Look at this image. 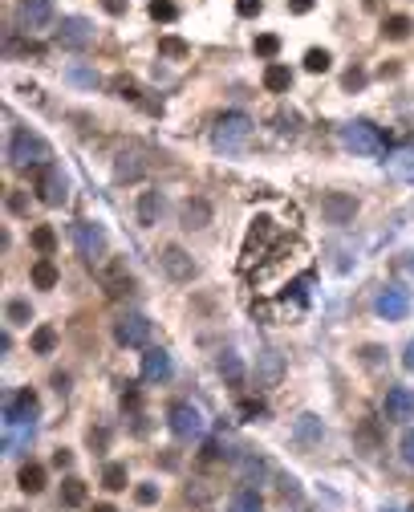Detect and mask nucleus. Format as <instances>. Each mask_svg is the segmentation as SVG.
I'll use <instances>...</instances> for the list:
<instances>
[{
  "instance_id": "nucleus-1",
  "label": "nucleus",
  "mask_w": 414,
  "mask_h": 512,
  "mask_svg": "<svg viewBox=\"0 0 414 512\" xmlns=\"http://www.w3.org/2000/svg\"><path fill=\"white\" fill-rule=\"evenodd\" d=\"M309 265V244L300 240L297 232L293 236H281L276 244L264 252V261L252 268V289H260V293H276V289H288V277L300 273V268Z\"/></svg>"
},
{
  "instance_id": "nucleus-2",
  "label": "nucleus",
  "mask_w": 414,
  "mask_h": 512,
  "mask_svg": "<svg viewBox=\"0 0 414 512\" xmlns=\"http://www.w3.org/2000/svg\"><path fill=\"white\" fill-rule=\"evenodd\" d=\"M281 240L276 232V220L272 215H256L248 224V236H244V248H240V273H252V268L264 261V252Z\"/></svg>"
},
{
  "instance_id": "nucleus-3",
  "label": "nucleus",
  "mask_w": 414,
  "mask_h": 512,
  "mask_svg": "<svg viewBox=\"0 0 414 512\" xmlns=\"http://www.w3.org/2000/svg\"><path fill=\"white\" fill-rule=\"evenodd\" d=\"M8 163L20 167V171H29V167H45L53 163V147L33 131H17L8 138Z\"/></svg>"
},
{
  "instance_id": "nucleus-4",
  "label": "nucleus",
  "mask_w": 414,
  "mask_h": 512,
  "mask_svg": "<svg viewBox=\"0 0 414 512\" xmlns=\"http://www.w3.org/2000/svg\"><path fill=\"white\" fill-rule=\"evenodd\" d=\"M341 143H346L353 155H365V159H374V155H382V150H386V134H382L374 122L358 118V122L341 126Z\"/></svg>"
},
{
  "instance_id": "nucleus-5",
  "label": "nucleus",
  "mask_w": 414,
  "mask_h": 512,
  "mask_svg": "<svg viewBox=\"0 0 414 512\" xmlns=\"http://www.w3.org/2000/svg\"><path fill=\"white\" fill-rule=\"evenodd\" d=\"M252 138V118L232 110V114H224L216 122V131H212V147L216 150H240L244 143Z\"/></svg>"
},
{
  "instance_id": "nucleus-6",
  "label": "nucleus",
  "mask_w": 414,
  "mask_h": 512,
  "mask_svg": "<svg viewBox=\"0 0 414 512\" xmlns=\"http://www.w3.org/2000/svg\"><path fill=\"white\" fill-rule=\"evenodd\" d=\"M33 191H37V199H41L45 208H61V203L69 199V183H66V175H61V167H57V163L37 167Z\"/></svg>"
},
{
  "instance_id": "nucleus-7",
  "label": "nucleus",
  "mask_w": 414,
  "mask_h": 512,
  "mask_svg": "<svg viewBox=\"0 0 414 512\" xmlns=\"http://www.w3.org/2000/svg\"><path fill=\"white\" fill-rule=\"evenodd\" d=\"M69 236H73V248L82 252L85 261H102V252H106V228H102V224L78 220V224L69 228Z\"/></svg>"
},
{
  "instance_id": "nucleus-8",
  "label": "nucleus",
  "mask_w": 414,
  "mask_h": 512,
  "mask_svg": "<svg viewBox=\"0 0 414 512\" xmlns=\"http://www.w3.org/2000/svg\"><path fill=\"white\" fill-rule=\"evenodd\" d=\"M166 427H171L175 439H199V435H203V415H199L191 403H171Z\"/></svg>"
},
{
  "instance_id": "nucleus-9",
  "label": "nucleus",
  "mask_w": 414,
  "mask_h": 512,
  "mask_svg": "<svg viewBox=\"0 0 414 512\" xmlns=\"http://www.w3.org/2000/svg\"><path fill=\"white\" fill-rule=\"evenodd\" d=\"M114 342H118V346H126V350H142V346L150 342V317H142V314L118 317Z\"/></svg>"
},
{
  "instance_id": "nucleus-10",
  "label": "nucleus",
  "mask_w": 414,
  "mask_h": 512,
  "mask_svg": "<svg viewBox=\"0 0 414 512\" xmlns=\"http://www.w3.org/2000/svg\"><path fill=\"white\" fill-rule=\"evenodd\" d=\"M410 293L402 289V285H386L378 297H374V309H378V317H386V321H402V317L410 314Z\"/></svg>"
},
{
  "instance_id": "nucleus-11",
  "label": "nucleus",
  "mask_w": 414,
  "mask_h": 512,
  "mask_svg": "<svg viewBox=\"0 0 414 512\" xmlns=\"http://www.w3.org/2000/svg\"><path fill=\"white\" fill-rule=\"evenodd\" d=\"M321 215H325V224H353V215H358V199L349 196V191H325L321 196Z\"/></svg>"
},
{
  "instance_id": "nucleus-12",
  "label": "nucleus",
  "mask_w": 414,
  "mask_h": 512,
  "mask_svg": "<svg viewBox=\"0 0 414 512\" xmlns=\"http://www.w3.org/2000/svg\"><path fill=\"white\" fill-rule=\"evenodd\" d=\"M159 265H163V273L171 277V281H191V277L199 273L195 261H191L179 244H166L163 252H159Z\"/></svg>"
},
{
  "instance_id": "nucleus-13",
  "label": "nucleus",
  "mask_w": 414,
  "mask_h": 512,
  "mask_svg": "<svg viewBox=\"0 0 414 512\" xmlns=\"http://www.w3.org/2000/svg\"><path fill=\"white\" fill-rule=\"evenodd\" d=\"M382 411L390 423H410L414 419V391L410 386H390L386 391V403H382Z\"/></svg>"
},
{
  "instance_id": "nucleus-14",
  "label": "nucleus",
  "mask_w": 414,
  "mask_h": 512,
  "mask_svg": "<svg viewBox=\"0 0 414 512\" xmlns=\"http://www.w3.org/2000/svg\"><path fill=\"white\" fill-rule=\"evenodd\" d=\"M57 41H61L66 49H85V45L94 41V25L85 17H66L61 29H57Z\"/></svg>"
},
{
  "instance_id": "nucleus-15",
  "label": "nucleus",
  "mask_w": 414,
  "mask_h": 512,
  "mask_svg": "<svg viewBox=\"0 0 414 512\" xmlns=\"http://www.w3.org/2000/svg\"><path fill=\"white\" fill-rule=\"evenodd\" d=\"M179 224L187 232H199V228H207L212 224V203L203 196H191V199H183V208H179Z\"/></svg>"
},
{
  "instance_id": "nucleus-16",
  "label": "nucleus",
  "mask_w": 414,
  "mask_h": 512,
  "mask_svg": "<svg viewBox=\"0 0 414 512\" xmlns=\"http://www.w3.org/2000/svg\"><path fill=\"white\" fill-rule=\"evenodd\" d=\"M33 415H37V395L29 391V386H25V391H17V395L4 403V423H8V427H17V423H29Z\"/></svg>"
},
{
  "instance_id": "nucleus-17",
  "label": "nucleus",
  "mask_w": 414,
  "mask_h": 512,
  "mask_svg": "<svg viewBox=\"0 0 414 512\" xmlns=\"http://www.w3.org/2000/svg\"><path fill=\"white\" fill-rule=\"evenodd\" d=\"M20 25H25V29H49L53 25V0H20Z\"/></svg>"
},
{
  "instance_id": "nucleus-18",
  "label": "nucleus",
  "mask_w": 414,
  "mask_h": 512,
  "mask_svg": "<svg viewBox=\"0 0 414 512\" xmlns=\"http://www.w3.org/2000/svg\"><path fill=\"white\" fill-rule=\"evenodd\" d=\"M281 379H284V358L276 350H264V354L256 358V382H260V386H276Z\"/></svg>"
},
{
  "instance_id": "nucleus-19",
  "label": "nucleus",
  "mask_w": 414,
  "mask_h": 512,
  "mask_svg": "<svg viewBox=\"0 0 414 512\" xmlns=\"http://www.w3.org/2000/svg\"><path fill=\"white\" fill-rule=\"evenodd\" d=\"M293 439L300 447H317L325 439V423L317 419V415H297V423H293Z\"/></svg>"
},
{
  "instance_id": "nucleus-20",
  "label": "nucleus",
  "mask_w": 414,
  "mask_h": 512,
  "mask_svg": "<svg viewBox=\"0 0 414 512\" xmlns=\"http://www.w3.org/2000/svg\"><path fill=\"white\" fill-rule=\"evenodd\" d=\"M142 171H147V163H142V155H138V150H118V159H114V179L118 183L142 179Z\"/></svg>"
},
{
  "instance_id": "nucleus-21",
  "label": "nucleus",
  "mask_w": 414,
  "mask_h": 512,
  "mask_svg": "<svg viewBox=\"0 0 414 512\" xmlns=\"http://www.w3.org/2000/svg\"><path fill=\"white\" fill-rule=\"evenodd\" d=\"M142 379L147 382H166L171 379V354H166V350H147V354H142Z\"/></svg>"
},
{
  "instance_id": "nucleus-22",
  "label": "nucleus",
  "mask_w": 414,
  "mask_h": 512,
  "mask_svg": "<svg viewBox=\"0 0 414 512\" xmlns=\"http://www.w3.org/2000/svg\"><path fill=\"white\" fill-rule=\"evenodd\" d=\"M353 443L362 447L365 456H378L382 451V431H378V419H362L353 427Z\"/></svg>"
},
{
  "instance_id": "nucleus-23",
  "label": "nucleus",
  "mask_w": 414,
  "mask_h": 512,
  "mask_svg": "<svg viewBox=\"0 0 414 512\" xmlns=\"http://www.w3.org/2000/svg\"><path fill=\"white\" fill-rule=\"evenodd\" d=\"M159 215H163V196H159V191H142V196H138V224H142V228H154Z\"/></svg>"
},
{
  "instance_id": "nucleus-24",
  "label": "nucleus",
  "mask_w": 414,
  "mask_h": 512,
  "mask_svg": "<svg viewBox=\"0 0 414 512\" xmlns=\"http://www.w3.org/2000/svg\"><path fill=\"white\" fill-rule=\"evenodd\" d=\"M216 366H219V374H224L228 386H244V362H240V354H236V350H224Z\"/></svg>"
},
{
  "instance_id": "nucleus-25",
  "label": "nucleus",
  "mask_w": 414,
  "mask_h": 512,
  "mask_svg": "<svg viewBox=\"0 0 414 512\" xmlns=\"http://www.w3.org/2000/svg\"><path fill=\"white\" fill-rule=\"evenodd\" d=\"M288 85H293V69L281 66V61H272V66L264 69V90H272V94H288Z\"/></svg>"
},
{
  "instance_id": "nucleus-26",
  "label": "nucleus",
  "mask_w": 414,
  "mask_h": 512,
  "mask_svg": "<svg viewBox=\"0 0 414 512\" xmlns=\"http://www.w3.org/2000/svg\"><path fill=\"white\" fill-rule=\"evenodd\" d=\"M17 484H20V492L37 496L41 488H45V468H41V463H25L20 476H17Z\"/></svg>"
},
{
  "instance_id": "nucleus-27",
  "label": "nucleus",
  "mask_w": 414,
  "mask_h": 512,
  "mask_svg": "<svg viewBox=\"0 0 414 512\" xmlns=\"http://www.w3.org/2000/svg\"><path fill=\"white\" fill-rule=\"evenodd\" d=\"M228 512H264V500L256 488H240V492L228 500Z\"/></svg>"
},
{
  "instance_id": "nucleus-28",
  "label": "nucleus",
  "mask_w": 414,
  "mask_h": 512,
  "mask_svg": "<svg viewBox=\"0 0 414 512\" xmlns=\"http://www.w3.org/2000/svg\"><path fill=\"white\" fill-rule=\"evenodd\" d=\"M57 281H61L57 265H53L49 256H41V261L33 265V285H37V289H57Z\"/></svg>"
},
{
  "instance_id": "nucleus-29",
  "label": "nucleus",
  "mask_w": 414,
  "mask_h": 512,
  "mask_svg": "<svg viewBox=\"0 0 414 512\" xmlns=\"http://www.w3.org/2000/svg\"><path fill=\"white\" fill-rule=\"evenodd\" d=\"M61 504H66V508H82L85 504V484L78 476L61 480Z\"/></svg>"
},
{
  "instance_id": "nucleus-30",
  "label": "nucleus",
  "mask_w": 414,
  "mask_h": 512,
  "mask_svg": "<svg viewBox=\"0 0 414 512\" xmlns=\"http://www.w3.org/2000/svg\"><path fill=\"white\" fill-rule=\"evenodd\" d=\"M29 240H33V248L41 252V256H53V252H57V232H53L49 224H37Z\"/></svg>"
},
{
  "instance_id": "nucleus-31",
  "label": "nucleus",
  "mask_w": 414,
  "mask_h": 512,
  "mask_svg": "<svg viewBox=\"0 0 414 512\" xmlns=\"http://www.w3.org/2000/svg\"><path fill=\"white\" fill-rule=\"evenodd\" d=\"M130 480H126V463H106L102 468V488H110V492H122Z\"/></svg>"
},
{
  "instance_id": "nucleus-32",
  "label": "nucleus",
  "mask_w": 414,
  "mask_h": 512,
  "mask_svg": "<svg viewBox=\"0 0 414 512\" xmlns=\"http://www.w3.org/2000/svg\"><path fill=\"white\" fill-rule=\"evenodd\" d=\"M410 17H402V13H394V17H386V25H382V33L390 37V41H406L410 37Z\"/></svg>"
},
{
  "instance_id": "nucleus-33",
  "label": "nucleus",
  "mask_w": 414,
  "mask_h": 512,
  "mask_svg": "<svg viewBox=\"0 0 414 512\" xmlns=\"http://www.w3.org/2000/svg\"><path fill=\"white\" fill-rule=\"evenodd\" d=\"M187 53H191V45H187L183 37H159V57L179 61V57H187Z\"/></svg>"
},
{
  "instance_id": "nucleus-34",
  "label": "nucleus",
  "mask_w": 414,
  "mask_h": 512,
  "mask_svg": "<svg viewBox=\"0 0 414 512\" xmlns=\"http://www.w3.org/2000/svg\"><path fill=\"white\" fill-rule=\"evenodd\" d=\"M57 350V330L53 326H37L33 330V354H53Z\"/></svg>"
},
{
  "instance_id": "nucleus-35",
  "label": "nucleus",
  "mask_w": 414,
  "mask_h": 512,
  "mask_svg": "<svg viewBox=\"0 0 414 512\" xmlns=\"http://www.w3.org/2000/svg\"><path fill=\"white\" fill-rule=\"evenodd\" d=\"M4 317H8V321H13V326H29V317H33V309H29V301H8V305H4Z\"/></svg>"
},
{
  "instance_id": "nucleus-36",
  "label": "nucleus",
  "mask_w": 414,
  "mask_h": 512,
  "mask_svg": "<svg viewBox=\"0 0 414 512\" xmlns=\"http://www.w3.org/2000/svg\"><path fill=\"white\" fill-rule=\"evenodd\" d=\"M276 53H281V37H276V33H260V37H256V57L272 61Z\"/></svg>"
},
{
  "instance_id": "nucleus-37",
  "label": "nucleus",
  "mask_w": 414,
  "mask_h": 512,
  "mask_svg": "<svg viewBox=\"0 0 414 512\" xmlns=\"http://www.w3.org/2000/svg\"><path fill=\"white\" fill-rule=\"evenodd\" d=\"M264 472H268V468H264L260 456H240V476H244V480H260Z\"/></svg>"
},
{
  "instance_id": "nucleus-38",
  "label": "nucleus",
  "mask_w": 414,
  "mask_h": 512,
  "mask_svg": "<svg viewBox=\"0 0 414 512\" xmlns=\"http://www.w3.org/2000/svg\"><path fill=\"white\" fill-rule=\"evenodd\" d=\"M329 49H309L305 53V69H309V73H325V69H329Z\"/></svg>"
},
{
  "instance_id": "nucleus-39",
  "label": "nucleus",
  "mask_w": 414,
  "mask_h": 512,
  "mask_svg": "<svg viewBox=\"0 0 414 512\" xmlns=\"http://www.w3.org/2000/svg\"><path fill=\"white\" fill-rule=\"evenodd\" d=\"M150 17H154V20H163V25H166V20H175V17H179V8H175V0H150Z\"/></svg>"
},
{
  "instance_id": "nucleus-40",
  "label": "nucleus",
  "mask_w": 414,
  "mask_h": 512,
  "mask_svg": "<svg viewBox=\"0 0 414 512\" xmlns=\"http://www.w3.org/2000/svg\"><path fill=\"white\" fill-rule=\"evenodd\" d=\"M114 94H118V98L138 102V85H134V78H114Z\"/></svg>"
},
{
  "instance_id": "nucleus-41",
  "label": "nucleus",
  "mask_w": 414,
  "mask_h": 512,
  "mask_svg": "<svg viewBox=\"0 0 414 512\" xmlns=\"http://www.w3.org/2000/svg\"><path fill=\"white\" fill-rule=\"evenodd\" d=\"M69 82H78V85H98V73H94V69H82V66H69Z\"/></svg>"
},
{
  "instance_id": "nucleus-42",
  "label": "nucleus",
  "mask_w": 414,
  "mask_h": 512,
  "mask_svg": "<svg viewBox=\"0 0 414 512\" xmlns=\"http://www.w3.org/2000/svg\"><path fill=\"white\" fill-rule=\"evenodd\" d=\"M240 415H244V419H260V415H264V403H260V398H244V403H240Z\"/></svg>"
},
{
  "instance_id": "nucleus-43",
  "label": "nucleus",
  "mask_w": 414,
  "mask_h": 512,
  "mask_svg": "<svg viewBox=\"0 0 414 512\" xmlns=\"http://www.w3.org/2000/svg\"><path fill=\"white\" fill-rule=\"evenodd\" d=\"M134 500H138V504H154V500H159V488H154V484H138V488H134Z\"/></svg>"
},
{
  "instance_id": "nucleus-44",
  "label": "nucleus",
  "mask_w": 414,
  "mask_h": 512,
  "mask_svg": "<svg viewBox=\"0 0 414 512\" xmlns=\"http://www.w3.org/2000/svg\"><path fill=\"white\" fill-rule=\"evenodd\" d=\"M398 447H402V460H406V463L414 468V427L402 431V443H398Z\"/></svg>"
},
{
  "instance_id": "nucleus-45",
  "label": "nucleus",
  "mask_w": 414,
  "mask_h": 512,
  "mask_svg": "<svg viewBox=\"0 0 414 512\" xmlns=\"http://www.w3.org/2000/svg\"><path fill=\"white\" fill-rule=\"evenodd\" d=\"M260 8H264L260 0H236V13H240V17H256Z\"/></svg>"
},
{
  "instance_id": "nucleus-46",
  "label": "nucleus",
  "mask_w": 414,
  "mask_h": 512,
  "mask_svg": "<svg viewBox=\"0 0 414 512\" xmlns=\"http://www.w3.org/2000/svg\"><path fill=\"white\" fill-rule=\"evenodd\" d=\"M362 85H365V73H362L358 66H353V69L346 73V90H362Z\"/></svg>"
},
{
  "instance_id": "nucleus-47",
  "label": "nucleus",
  "mask_w": 414,
  "mask_h": 512,
  "mask_svg": "<svg viewBox=\"0 0 414 512\" xmlns=\"http://www.w3.org/2000/svg\"><path fill=\"white\" fill-rule=\"evenodd\" d=\"M122 411H138V391H134V386L122 391Z\"/></svg>"
},
{
  "instance_id": "nucleus-48",
  "label": "nucleus",
  "mask_w": 414,
  "mask_h": 512,
  "mask_svg": "<svg viewBox=\"0 0 414 512\" xmlns=\"http://www.w3.org/2000/svg\"><path fill=\"white\" fill-rule=\"evenodd\" d=\"M317 0H288V13H297V17H305L309 8H313Z\"/></svg>"
},
{
  "instance_id": "nucleus-49",
  "label": "nucleus",
  "mask_w": 414,
  "mask_h": 512,
  "mask_svg": "<svg viewBox=\"0 0 414 512\" xmlns=\"http://www.w3.org/2000/svg\"><path fill=\"white\" fill-rule=\"evenodd\" d=\"M382 354H386L382 346H365V350H362V358H365L370 366H378V362H382Z\"/></svg>"
},
{
  "instance_id": "nucleus-50",
  "label": "nucleus",
  "mask_w": 414,
  "mask_h": 512,
  "mask_svg": "<svg viewBox=\"0 0 414 512\" xmlns=\"http://www.w3.org/2000/svg\"><path fill=\"white\" fill-rule=\"evenodd\" d=\"M402 366H406V370L414 374V338L406 342V350H402Z\"/></svg>"
},
{
  "instance_id": "nucleus-51",
  "label": "nucleus",
  "mask_w": 414,
  "mask_h": 512,
  "mask_svg": "<svg viewBox=\"0 0 414 512\" xmlns=\"http://www.w3.org/2000/svg\"><path fill=\"white\" fill-rule=\"evenodd\" d=\"M281 492H284V496H300L297 480H293V476H284V480H281Z\"/></svg>"
},
{
  "instance_id": "nucleus-52",
  "label": "nucleus",
  "mask_w": 414,
  "mask_h": 512,
  "mask_svg": "<svg viewBox=\"0 0 414 512\" xmlns=\"http://www.w3.org/2000/svg\"><path fill=\"white\" fill-rule=\"evenodd\" d=\"M69 460H73V456H69L66 447H61V451H53V468H69Z\"/></svg>"
},
{
  "instance_id": "nucleus-53",
  "label": "nucleus",
  "mask_w": 414,
  "mask_h": 512,
  "mask_svg": "<svg viewBox=\"0 0 414 512\" xmlns=\"http://www.w3.org/2000/svg\"><path fill=\"white\" fill-rule=\"evenodd\" d=\"M102 4H106V13H122L126 8V0H102Z\"/></svg>"
},
{
  "instance_id": "nucleus-54",
  "label": "nucleus",
  "mask_w": 414,
  "mask_h": 512,
  "mask_svg": "<svg viewBox=\"0 0 414 512\" xmlns=\"http://www.w3.org/2000/svg\"><path fill=\"white\" fill-rule=\"evenodd\" d=\"M94 512H118L114 504H94Z\"/></svg>"
}]
</instances>
